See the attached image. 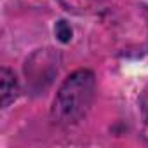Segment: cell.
Returning a JSON list of instances; mask_svg holds the SVG:
<instances>
[{
    "mask_svg": "<svg viewBox=\"0 0 148 148\" xmlns=\"http://www.w3.org/2000/svg\"><path fill=\"white\" fill-rule=\"evenodd\" d=\"M56 35H58V38L61 40V42H70L71 40V28L66 25V21H59L58 25H56Z\"/></svg>",
    "mask_w": 148,
    "mask_h": 148,
    "instance_id": "obj_3",
    "label": "cell"
},
{
    "mask_svg": "<svg viewBox=\"0 0 148 148\" xmlns=\"http://www.w3.org/2000/svg\"><path fill=\"white\" fill-rule=\"evenodd\" d=\"M143 108H145V115H146V120H148V91L145 92V98H143Z\"/></svg>",
    "mask_w": 148,
    "mask_h": 148,
    "instance_id": "obj_4",
    "label": "cell"
},
{
    "mask_svg": "<svg viewBox=\"0 0 148 148\" xmlns=\"http://www.w3.org/2000/svg\"><path fill=\"white\" fill-rule=\"evenodd\" d=\"M94 87L96 80L89 70H79L73 75H70L54 99L52 106L54 119L59 124L79 122L92 105Z\"/></svg>",
    "mask_w": 148,
    "mask_h": 148,
    "instance_id": "obj_1",
    "label": "cell"
},
{
    "mask_svg": "<svg viewBox=\"0 0 148 148\" xmlns=\"http://www.w3.org/2000/svg\"><path fill=\"white\" fill-rule=\"evenodd\" d=\"M0 96H2V106H7L18 96L16 77L7 68H2V71H0Z\"/></svg>",
    "mask_w": 148,
    "mask_h": 148,
    "instance_id": "obj_2",
    "label": "cell"
}]
</instances>
